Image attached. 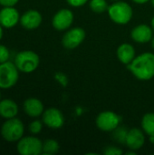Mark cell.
Wrapping results in <instances>:
<instances>
[{
    "label": "cell",
    "instance_id": "obj_1",
    "mask_svg": "<svg viewBox=\"0 0 154 155\" xmlns=\"http://www.w3.org/2000/svg\"><path fill=\"white\" fill-rule=\"evenodd\" d=\"M132 74L141 81H148L154 77V54L143 53L127 65Z\"/></svg>",
    "mask_w": 154,
    "mask_h": 155
},
{
    "label": "cell",
    "instance_id": "obj_2",
    "mask_svg": "<svg viewBox=\"0 0 154 155\" xmlns=\"http://www.w3.org/2000/svg\"><path fill=\"white\" fill-rule=\"evenodd\" d=\"M108 15L112 21L118 25H126L128 24L133 15V11L132 6L123 1H117L108 7Z\"/></svg>",
    "mask_w": 154,
    "mask_h": 155
},
{
    "label": "cell",
    "instance_id": "obj_3",
    "mask_svg": "<svg viewBox=\"0 0 154 155\" xmlns=\"http://www.w3.org/2000/svg\"><path fill=\"white\" fill-rule=\"evenodd\" d=\"M39 56L33 51H22L16 54L15 64L23 73H32L39 65Z\"/></svg>",
    "mask_w": 154,
    "mask_h": 155
},
{
    "label": "cell",
    "instance_id": "obj_4",
    "mask_svg": "<svg viewBox=\"0 0 154 155\" xmlns=\"http://www.w3.org/2000/svg\"><path fill=\"white\" fill-rule=\"evenodd\" d=\"M24 124L17 118H11L5 121L1 128V134L7 142H17L24 134Z\"/></svg>",
    "mask_w": 154,
    "mask_h": 155
},
{
    "label": "cell",
    "instance_id": "obj_5",
    "mask_svg": "<svg viewBox=\"0 0 154 155\" xmlns=\"http://www.w3.org/2000/svg\"><path fill=\"white\" fill-rule=\"evenodd\" d=\"M18 69L12 62L0 64V88L8 89L14 86L18 80Z\"/></svg>",
    "mask_w": 154,
    "mask_h": 155
},
{
    "label": "cell",
    "instance_id": "obj_6",
    "mask_svg": "<svg viewBox=\"0 0 154 155\" xmlns=\"http://www.w3.org/2000/svg\"><path fill=\"white\" fill-rule=\"evenodd\" d=\"M17 152L22 155H38L43 153V143L36 137L21 138L17 143Z\"/></svg>",
    "mask_w": 154,
    "mask_h": 155
},
{
    "label": "cell",
    "instance_id": "obj_7",
    "mask_svg": "<svg viewBox=\"0 0 154 155\" xmlns=\"http://www.w3.org/2000/svg\"><path fill=\"white\" fill-rule=\"evenodd\" d=\"M96 126L103 132H113L121 123V117L112 111H104L98 114Z\"/></svg>",
    "mask_w": 154,
    "mask_h": 155
},
{
    "label": "cell",
    "instance_id": "obj_8",
    "mask_svg": "<svg viewBox=\"0 0 154 155\" xmlns=\"http://www.w3.org/2000/svg\"><path fill=\"white\" fill-rule=\"evenodd\" d=\"M84 38L85 31L81 27H74L64 35L62 44L66 49H74L84 42Z\"/></svg>",
    "mask_w": 154,
    "mask_h": 155
},
{
    "label": "cell",
    "instance_id": "obj_9",
    "mask_svg": "<svg viewBox=\"0 0 154 155\" xmlns=\"http://www.w3.org/2000/svg\"><path fill=\"white\" fill-rule=\"evenodd\" d=\"M74 22V13L69 10L63 8L59 10L53 17L52 25L58 31H64L68 29Z\"/></svg>",
    "mask_w": 154,
    "mask_h": 155
},
{
    "label": "cell",
    "instance_id": "obj_10",
    "mask_svg": "<svg viewBox=\"0 0 154 155\" xmlns=\"http://www.w3.org/2000/svg\"><path fill=\"white\" fill-rule=\"evenodd\" d=\"M43 122L51 129H60L64 124V117L60 110L49 108L43 113Z\"/></svg>",
    "mask_w": 154,
    "mask_h": 155
},
{
    "label": "cell",
    "instance_id": "obj_11",
    "mask_svg": "<svg viewBox=\"0 0 154 155\" xmlns=\"http://www.w3.org/2000/svg\"><path fill=\"white\" fill-rule=\"evenodd\" d=\"M145 143L144 132L138 128H133L128 131L125 140V144L130 150L138 151L140 150Z\"/></svg>",
    "mask_w": 154,
    "mask_h": 155
},
{
    "label": "cell",
    "instance_id": "obj_12",
    "mask_svg": "<svg viewBox=\"0 0 154 155\" xmlns=\"http://www.w3.org/2000/svg\"><path fill=\"white\" fill-rule=\"evenodd\" d=\"M19 19V13L14 6L4 7L0 11V25L5 28L14 27L18 23Z\"/></svg>",
    "mask_w": 154,
    "mask_h": 155
},
{
    "label": "cell",
    "instance_id": "obj_13",
    "mask_svg": "<svg viewBox=\"0 0 154 155\" xmlns=\"http://www.w3.org/2000/svg\"><path fill=\"white\" fill-rule=\"evenodd\" d=\"M152 27H150L147 25L142 24L137 26H135L131 33V36L133 41L140 44H145L148 42H151L152 36H153V31Z\"/></svg>",
    "mask_w": 154,
    "mask_h": 155
},
{
    "label": "cell",
    "instance_id": "obj_14",
    "mask_svg": "<svg viewBox=\"0 0 154 155\" xmlns=\"http://www.w3.org/2000/svg\"><path fill=\"white\" fill-rule=\"evenodd\" d=\"M20 23L23 27L32 30L37 28L42 23V15L36 10H28L21 17Z\"/></svg>",
    "mask_w": 154,
    "mask_h": 155
},
{
    "label": "cell",
    "instance_id": "obj_15",
    "mask_svg": "<svg viewBox=\"0 0 154 155\" xmlns=\"http://www.w3.org/2000/svg\"><path fill=\"white\" fill-rule=\"evenodd\" d=\"M117 57L119 61L122 64H129L133 62V60L135 58V49L134 47L128 43L122 44L118 48H117Z\"/></svg>",
    "mask_w": 154,
    "mask_h": 155
},
{
    "label": "cell",
    "instance_id": "obj_16",
    "mask_svg": "<svg viewBox=\"0 0 154 155\" xmlns=\"http://www.w3.org/2000/svg\"><path fill=\"white\" fill-rule=\"evenodd\" d=\"M24 111L30 117H38L44 113V104L36 98H29L24 103Z\"/></svg>",
    "mask_w": 154,
    "mask_h": 155
},
{
    "label": "cell",
    "instance_id": "obj_17",
    "mask_svg": "<svg viewBox=\"0 0 154 155\" xmlns=\"http://www.w3.org/2000/svg\"><path fill=\"white\" fill-rule=\"evenodd\" d=\"M17 113L18 106L14 101L10 99L0 101V116L5 119H11L15 117Z\"/></svg>",
    "mask_w": 154,
    "mask_h": 155
},
{
    "label": "cell",
    "instance_id": "obj_18",
    "mask_svg": "<svg viewBox=\"0 0 154 155\" xmlns=\"http://www.w3.org/2000/svg\"><path fill=\"white\" fill-rule=\"evenodd\" d=\"M142 127L149 137L154 136V113H148L142 119Z\"/></svg>",
    "mask_w": 154,
    "mask_h": 155
},
{
    "label": "cell",
    "instance_id": "obj_19",
    "mask_svg": "<svg viewBox=\"0 0 154 155\" xmlns=\"http://www.w3.org/2000/svg\"><path fill=\"white\" fill-rule=\"evenodd\" d=\"M59 143L54 139H47L43 143V153L46 155L55 154L59 151Z\"/></svg>",
    "mask_w": 154,
    "mask_h": 155
},
{
    "label": "cell",
    "instance_id": "obj_20",
    "mask_svg": "<svg viewBox=\"0 0 154 155\" xmlns=\"http://www.w3.org/2000/svg\"><path fill=\"white\" fill-rule=\"evenodd\" d=\"M108 4L106 0H91L90 1V8L94 13H103L108 10Z\"/></svg>",
    "mask_w": 154,
    "mask_h": 155
},
{
    "label": "cell",
    "instance_id": "obj_21",
    "mask_svg": "<svg viewBox=\"0 0 154 155\" xmlns=\"http://www.w3.org/2000/svg\"><path fill=\"white\" fill-rule=\"evenodd\" d=\"M127 133H128V131L126 130V128L118 126V127L113 131V138H114L116 141H118V143H125Z\"/></svg>",
    "mask_w": 154,
    "mask_h": 155
},
{
    "label": "cell",
    "instance_id": "obj_22",
    "mask_svg": "<svg viewBox=\"0 0 154 155\" xmlns=\"http://www.w3.org/2000/svg\"><path fill=\"white\" fill-rule=\"evenodd\" d=\"M42 128H43V124L39 120L33 121L29 124V131L33 134H38L42 131Z\"/></svg>",
    "mask_w": 154,
    "mask_h": 155
},
{
    "label": "cell",
    "instance_id": "obj_23",
    "mask_svg": "<svg viewBox=\"0 0 154 155\" xmlns=\"http://www.w3.org/2000/svg\"><path fill=\"white\" fill-rule=\"evenodd\" d=\"M9 58H10L9 50L5 45H0V64L7 62L9 60Z\"/></svg>",
    "mask_w": 154,
    "mask_h": 155
},
{
    "label": "cell",
    "instance_id": "obj_24",
    "mask_svg": "<svg viewBox=\"0 0 154 155\" xmlns=\"http://www.w3.org/2000/svg\"><path fill=\"white\" fill-rule=\"evenodd\" d=\"M123 153V151L115 146H107L103 151V154L105 155H122Z\"/></svg>",
    "mask_w": 154,
    "mask_h": 155
},
{
    "label": "cell",
    "instance_id": "obj_25",
    "mask_svg": "<svg viewBox=\"0 0 154 155\" xmlns=\"http://www.w3.org/2000/svg\"><path fill=\"white\" fill-rule=\"evenodd\" d=\"M54 78L57 80V82H59L63 86H66L67 84H68V79H67V76L63 74V73H56L54 74Z\"/></svg>",
    "mask_w": 154,
    "mask_h": 155
},
{
    "label": "cell",
    "instance_id": "obj_26",
    "mask_svg": "<svg viewBox=\"0 0 154 155\" xmlns=\"http://www.w3.org/2000/svg\"><path fill=\"white\" fill-rule=\"evenodd\" d=\"M66 1H67V3L70 5H72L74 7L83 6V5H84L88 2V0H66Z\"/></svg>",
    "mask_w": 154,
    "mask_h": 155
},
{
    "label": "cell",
    "instance_id": "obj_27",
    "mask_svg": "<svg viewBox=\"0 0 154 155\" xmlns=\"http://www.w3.org/2000/svg\"><path fill=\"white\" fill-rule=\"evenodd\" d=\"M18 0H0V5L5 7L7 6H14L17 4Z\"/></svg>",
    "mask_w": 154,
    "mask_h": 155
},
{
    "label": "cell",
    "instance_id": "obj_28",
    "mask_svg": "<svg viewBox=\"0 0 154 155\" xmlns=\"http://www.w3.org/2000/svg\"><path fill=\"white\" fill-rule=\"evenodd\" d=\"M132 1H133V2L136 3V4L143 5V4H145V3H147L148 1H151V0H132Z\"/></svg>",
    "mask_w": 154,
    "mask_h": 155
},
{
    "label": "cell",
    "instance_id": "obj_29",
    "mask_svg": "<svg viewBox=\"0 0 154 155\" xmlns=\"http://www.w3.org/2000/svg\"><path fill=\"white\" fill-rule=\"evenodd\" d=\"M126 154L127 155H136V153H135V151H133V150H131L130 152L126 153Z\"/></svg>",
    "mask_w": 154,
    "mask_h": 155
},
{
    "label": "cell",
    "instance_id": "obj_30",
    "mask_svg": "<svg viewBox=\"0 0 154 155\" xmlns=\"http://www.w3.org/2000/svg\"><path fill=\"white\" fill-rule=\"evenodd\" d=\"M2 36H3V29H2L1 25H0V40H1V38H2Z\"/></svg>",
    "mask_w": 154,
    "mask_h": 155
},
{
    "label": "cell",
    "instance_id": "obj_31",
    "mask_svg": "<svg viewBox=\"0 0 154 155\" xmlns=\"http://www.w3.org/2000/svg\"><path fill=\"white\" fill-rule=\"evenodd\" d=\"M151 43H152V47L154 49V36H152V38L151 40Z\"/></svg>",
    "mask_w": 154,
    "mask_h": 155
},
{
    "label": "cell",
    "instance_id": "obj_32",
    "mask_svg": "<svg viewBox=\"0 0 154 155\" xmlns=\"http://www.w3.org/2000/svg\"><path fill=\"white\" fill-rule=\"evenodd\" d=\"M152 29H153L154 31V16L152 17Z\"/></svg>",
    "mask_w": 154,
    "mask_h": 155
},
{
    "label": "cell",
    "instance_id": "obj_33",
    "mask_svg": "<svg viewBox=\"0 0 154 155\" xmlns=\"http://www.w3.org/2000/svg\"><path fill=\"white\" fill-rule=\"evenodd\" d=\"M150 141H151V143H153L154 144V136L150 137Z\"/></svg>",
    "mask_w": 154,
    "mask_h": 155
},
{
    "label": "cell",
    "instance_id": "obj_34",
    "mask_svg": "<svg viewBox=\"0 0 154 155\" xmlns=\"http://www.w3.org/2000/svg\"><path fill=\"white\" fill-rule=\"evenodd\" d=\"M151 2H152V5L154 6V0H151Z\"/></svg>",
    "mask_w": 154,
    "mask_h": 155
},
{
    "label": "cell",
    "instance_id": "obj_35",
    "mask_svg": "<svg viewBox=\"0 0 154 155\" xmlns=\"http://www.w3.org/2000/svg\"><path fill=\"white\" fill-rule=\"evenodd\" d=\"M0 99H1V93H0Z\"/></svg>",
    "mask_w": 154,
    "mask_h": 155
},
{
    "label": "cell",
    "instance_id": "obj_36",
    "mask_svg": "<svg viewBox=\"0 0 154 155\" xmlns=\"http://www.w3.org/2000/svg\"><path fill=\"white\" fill-rule=\"evenodd\" d=\"M113 1H118V0H113Z\"/></svg>",
    "mask_w": 154,
    "mask_h": 155
}]
</instances>
